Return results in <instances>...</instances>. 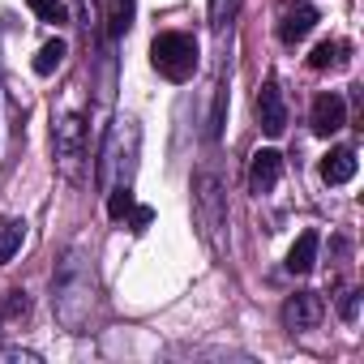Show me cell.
<instances>
[{"mask_svg": "<svg viewBox=\"0 0 364 364\" xmlns=\"http://www.w3.org/2000/svg\"><path fill=\"white\" fill-rule=\"evenodd\" d=\"M99 300V283H95V262L86 253V245H69L52 270V313L65 330L82 334L90 326Z\"/></svg>", "mask_w": 364, "mask_h": 364, "instance_id": "6da1fadb", "label": "cell"}, {"mask_svg": "<svg viewBox=\"0 0 364 364\" xmlns=\"http://www.w3.org/2000/svg\"><path fill=\"white\" fill-rule=\"evenodd\" d=\"M193 223H198V236L206 240V249L215 257H228V185L215 163L198 167L193 171Z\"/></svg>", "mask_w": 364, "mask_h": 364, "instance_id": "7a4b0ae2", "label": "cell"}, {"mask_svg": "<svg viewBox=\"0 0 364 364\" xmlns=\"http://www.w3.org/2000/svg\"><path fill=\"white\" fill-rule=\"evenodd\" d=\"M137 146H141V129L133 116H120L103 146H99V167H95V185L107 193L116 185H133V171H137Z\"/></svg>", "mask_w": 364, "mask_h": 364, "instance_id": "3957f363", "label": "cell"}, {"mask_svg": "<svg viewBox=\"0 0 364 364\" xmlns=\"http://www.w3.org/2000/svg\"><path fill=\"white\" fill-rule=\"evenodd\" d=\"M198 60H202L198 39L185 35V31H163V35H154V43H150V65H154V73L167 77V82H189V77L198 73Z\"/></svg>", "mask_w": 364, "mask_h": 364, "instance_id": "277c9868", "label": "cell"}, {"mask_svg": "<svg viewBox=\"0 0 364 364\" xmlns=\"http://www.w3.org/2000/svg\"><path fill=\"white\" fill-rule=\"evenodd\" d=\"M52 159H56V171L77 185L82 171H86V159H90V150H86V120L77 112H60L52 120Z\"/></svg>", "mask_w": 364, "mask_h": 364, "instance_id": "5b68a950", "label": "cell"}, {"mask_svg": "<svg viewBox=\"0 0 364 364\" xmlns=\"http://www.w3.org/2000/svg\"><path fill=\"white\" fill-rule=\"evenodd\" d=\"M326 317V304L317 291H296L287 304H283V326L291 334H304V330H317V321Z\"/></svg>", "mask_w": 364, "mask_h": 364, "instance_id": "8992f818", "label": "cell"}, {"mask_svg": "<svg viewBox=\"0 0 364 364\" xmlns=\"http://www.w3.org/2000/svg\"><path fill=\"white\" fill-rule=\"evenodd\" d=\"M257 120H262L266 137H283V129H287V103H283V90L274 77H266V86L257 90Z\"/></svg>", "mask_w": 364, "mask_h": 364, "instance_id": "52a82bcc", "label": "cell"}, {"mask_svg": "<svg viewBox=\"0 0 364 364\" xmlns=\"http://www.w3.org/2000/svg\"><path fill=\"white\" fill-rule=\"evenodd\" d=\"M309 124H313L317 137H334V133L347 124V103H343V95H338V90L317 95V99H313V112H309Z\"/></svg>", "mask_w": 364, "mask_h": 364, "instance_id": "ba28073f", "label": "cell"}, {"mask_svg": "<svg viewBox=\"0 0 364 364\" xmlns=\"http://www.w3.org/2000/svg\"><path fill=\"white\" fill-rule=\"evenodd\" d=\"M313 26H317V9L309 5V0H291V5L279 14V43L296 48L300 39H309Z\"/></svg>", "mask_w": 364, "mask_h": 364, "instance_id": "9c48e42d", "label": "cell"}, {"mask_svg": "<svg viewBox=\"0 0 364 364\" xmlns=\"http://www.w3.org/2000/svg\"><path fill=\"white\" fill-rule=\"evenodd\" d=\"M279 176H283V154H279V150H257L253 163H249V189H253L257 198H262V193H274Z\"/></svg>", "mask_w": 364, "mask_h": 364, "instance_id": "30bf717a", "label": "cell"}, {"mask_svg": "<svg viewBox=\"0 0 364 364\" xmlns=\"http://www.w3.org/2000/svg\"><path fill=\"white\" fill-rule=\"evenodd\" d=\"M355 150L351 146H334L326 159H321V180H326V185H347V180L355 176Z\"/></svg>", "mask_w": 364, "mask_h": 364, "instance_id": "8fae6325", "label": "cell"}, {"mask_svg": "<svg viewBox=\"0 0 364 364\" xmlns=\"http://www.w3.org/2000/svg\"><path fill=\"white\" fill-rule=\"evenodd\" d=\"M317 249H321V236L317 232H300V240L287 249V274H309L317 266Z\"/></svg>", "mask_w": 364, "mask_h": 364, "instance_id": "7c38bea8", "label": "cell"}, {"mask_svg": "<svg viewBox=\"0 0 364 364\" xmlns=\"http://www.w3.org/2000/svg\"><path fill=\"white\" fill-rule=\"evenodd\" d=\"M26 219H18V215H9V219H0V266L5 262H14V253L22 249V240H26Z\"/></svg>", "mask_w": 364, "mask_h": 364, "instance_id": "4fadbf2b", "label": "cell"}, {"mask_svg": "<svg viewBox=\"0 0 364 364\" xmlns=\"http://www.w3.org/2000/svg\"><path fill=\"white\" fill-rule=\"evenodd\" d=\"M65 56H69V43H65V39H48V43L39 48V56H35V73H39V77H52V73L65 65Z\"/></svg>", "mask_w": 364, "mask_h": 364, "instance_id": "5bb4252c", "label": "cell"}, {"mask_svg": "<svg viewBox=\"0 0 364 364\" xmlns=\"http://www.w3.org/2000/svg\"><path fill=\"white\" fill-rule=\"evenodd\" d=\"M343 52H347V43H338V39H321L317 48H313V56H309V69H334V65H343Z\"/></svg>", "mask_w": 364, "mask_h": 364, "instance_id": "9a60e30c", "label": "cell"}, {"mask_svg": "<svg viewBox=\"0 0 364 364\" xmlns=\"http://www.w3.org/2000/svg\"><path fill=\"white\" fill-rule=\"evenodd\" d=\"M26 5H31V14H35L39 22H52V26H65V22H69L65 0H26Z\"/></svg>", "mask_w": 364, "mask_h": 364, "instance_id": "2e32d148", "label": "cell"}, {"mask_svg": "<svg viewBox=\"0 0 364 364\" xmlns=\"http://www.w3.org/2000/svg\"><path fill=\"white\" fill-rule=\"evenodd\" d=\"M133 14H137V0H116L112 5V35H129L133 31Z\"/></svg>", "mask_w": 364, "mask_h": 364, "instance_id": "e0dca14e", "label": "cell"}, {"mask_svg": "<svg viewBox=\"0 0 364 364\" xmlns=\"http://www.w3.org/2000/svg\"><path fill=\"white\" fill-rule=\"evenodd\" d=\"M133 210V185H116V189H107V215L112 219H124Z\"/></svg>", "mask_w": 364, "mask_h": 364, "instance_id": "ac0fdd59", "label": "cell"}, {"mask_svg": "<svg viewBox=\"0 0 364 364\" xmlns=\"http://www.w3.org/2000/svg\"><path fill=\"white\" fill-rule=\"evenodd\" d=\"M232 18H236V0H210V31L215 35H223L232 26Z\"/></svg>", "mask_w": 364, "mask_h": 364, "instance_id": "d6986e66", "label": "cell"}, {"mask_svg": "<svg viewBox=\"0 0 364 364\" xmlns=\"http://www.w3.org/2000/svg\"><path fill=\"white\" fill-rule=\"evenodd\" d=\"M31 313V296L26 291H9V300H5V309H0V321L5 317H14V321H22Z\"/></svg>", "mask_w": 364, "mask_h": 364, "instance_id": "ffe728a7", "label": "cell"}, {"mask_svg": "<svg viewBox=\"0 0 364 364\" xmlns=\"http://www.w3.org/2000/svg\"><path fill=\"white\" fill-rule=\"evenodd\" d=\"M223 112H228V86H219V95H215V112H210V137H215V141L223 137Z\"/></svg>", "mask_w": 364, "mask_h": 364, "instance_id": "44dd1931", "label": "cell"}, {"mask_svg": "<svg viewBox=\"0 0 364 364\" xmlns=\"http://www.w3.org/2000/svg\"><path fill=\"white\" fill-rule=\"evenodd\" d=\"M43 355L39 351H26V347H5L0 351V364H39Z\"/></svg>", "mask_w": 364, "mask_h": 364, "instance_id": "7402d4cb", "label": "cell"}, {"mask_svg": "<svg viewBox=\"0 0 364 364\" xmlns=\"http://www.w3.org/2000/svg\"><path fill=\"white\" fill-rule=\"evenodd\" d=\"M338 317H343V321H355V317H360V291H355V287L343 291V300H338Z\"/></svg>", "mask_w": 364, "mask_h": 364, "instance_id": "603a6c76", "label": "cell"}, {"mask_svg": "<svg viewBox=\"0 0 364 364\" xmlns=\"http://www.w3.org/2000/svg\"><path fill=\"white\" fill-rule=\"evenodd\" d=\"M129 215H133V232H146V228H150V219H154V210H150V206H133Z\"/></svg>", "mask_w": 364, "mask_h": 364, "instance_id": "cb8c5ba5", "label": "cell"}, {"mask_svg": "<svg viewBox=\"0 0 364 364\" xmlns=\"http://www.w3.org/2000/svg\"><path fill=\"white\" fill-rule=\"evenodd\" d=\"M77 26H95V0H77Z\"/></svg>", "mask_w": 364, "mask_h": 364, "instance_id": "d4e9b609", "label": "cell"}]
</instances>
